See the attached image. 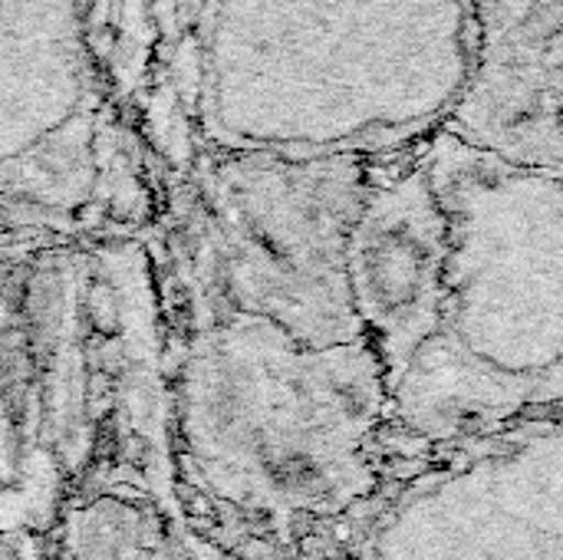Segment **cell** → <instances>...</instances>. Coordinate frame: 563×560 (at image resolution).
I'll return each mask as SVG.
<instances>
[{
    "label": "cell",
    "mask_w": 563,
    "mask_h": 560,
    "mask_svg": "<svg viewBox=\"0 0 563 560\" xmlns=\"http://www.w3.org/2000/svg\"><path fill=\"white\" fill-rule=\"evenodd\" d=\"M478 43L472 0H251L271 96L244 139L290 155L396 149L449 122Z\"/></svg>",
    "instance_id": "2"
},
{
    "label": "cell",
    "mask_w": 563,
    "mask_h": 560,
    "mask_svg": "<svg viewBox=\"0 0 563 560\" xmlns=\"http://www.w3.org/2000/svg\"><path fill=\"white\" fill-rule=\"evenodd\" d=\"M445 218L422 162L369 182L350 238V290L383 373L439 330Z\"/></svg>",
    "instance_id": "5"
},
{
    "label": "cell",
    "mask_w": 563,
    "mask_h": 560,
    "mask_svg": "<svg viewBox=\"0 0 563 560\" xmlns=\"http://www.w3.org/2000/svg\"><path fill=\"white\" fill-rule=\"evenodd\" d=\"M422 168L445 218L439 330L383 376L409 429L455 439L563 396V165L442 129Z\"/></svg>",
    "instance_id": "1"
},
{
    "label": "cell",
    "mask_w": 563,
    "mask_h": 560,
    "mask_svg": "<svg viewBox=\"0 0 563 560\" xmlns=\"http://www.w3.org/2000/svg\"><path fill=\"white\" fill-rule=\"evenodd\" d=\"M369 191L356 152L244 165L228 185L231 297L303 343L363 340L350 290V238Z\"/></svg>",
    "instance_id": "4"
},
{
    "label": "cell",
    "mask_w": 563,
    "mask_h": 560,
    "mask_svg": "<svg viewBox=\"0 0 563 560\" xmlns=\"http://www.w3.org/2000/svg\"><path fill=\"white\" fill-rule=\"evenodd\" d=\"M478 50H554L563 46V0H472Z\"/></svg>",
    "instance_id": "7"
},
{
    "label": "cell",
    "mask_w": 563,
    "mask_h": 560,
    "mask_svg": "<svg viewBox=\"0 0 563 560\" xmlns=\"http://www.w3.org/2000/svg\"><path fill=\"white\" fill-rule=\"evenodd\" d=\"M211 373L221 442L244 492L320 515L369 492L389 393L366 337L303 343L244 314L218 337Z\"/></svg>",
    "instance_id": "3"
},
{
    "label": "cell",
    "mask_w": 563,
    "mask_h": 560,
    "mask_svg": "<svg viewBox=\"0 0 563 560\" xmlns=\"http://www.w3.org/2000/svg\"><path fill=\"white\" fill-rule=\"evenodd\" d=\"M445 129L515 162L563 165V50H478Z\"/></svg>",
    "instance_id": "6"
}]
</instances>
